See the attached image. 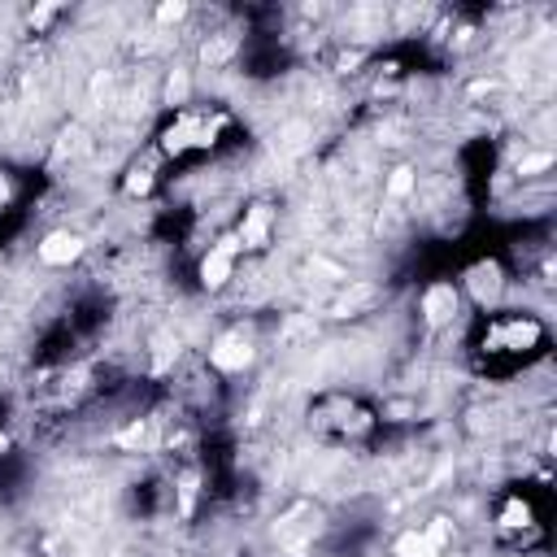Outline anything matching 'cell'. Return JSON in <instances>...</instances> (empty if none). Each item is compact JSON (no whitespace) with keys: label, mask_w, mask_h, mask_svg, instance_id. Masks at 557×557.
I'll return each instance as SVG.
<instances>
[{"label":"cell","mask_w":557,"mask_h":557,"mask_svg":"<svg viewBox=\"0 0 557 557\" xmlns=\"http://www.w3.org/2000/svg\"><path fill=\"white\" fill-rule=\"evenodd\" d=\"M418 309H422V322H426V326H448V322L457 318V309H461V287L448 283V278H440V283H431V287L422 292Z\"/></svg>","instance_id":"cell-9"},{"label":"cell","mask_w":557,"mask_h":557,"mask_svg":"<svg viewBox=\"0 0 557 557\" xmlns=\"http://www.w3.org/2000/svg\"><path fill=\"white\" fill-rule=\"evenodd\" d=\"M496 527H500L505 535H527V531H540V518H535V509H531L522 496H509V500L500 505V513H496Z\"/></svg>","instance_id":"cell-10"},{"label":"cell","mask_w":557,"mask_h":557,"mask_svg":"<svg viewBox=\"0 0 557 557\" xmlns=\"http://www.w3.org/2000/svg\"><path fill=\"white\" fill-rule=\"evenodd\" d=\"M383 191H387V200H392V205H396V200H409V196L418 191V170H413V165H396V170L387 174Z\"/></svg>","instance_id":"cell-12"},{"label":"cell","mask_w":557,"mask_h":557,"mask_svg":"<svg viewBox=\"0 0 557 557\" xmlns=\"http://www.w3.org/2000/svg\"><path fill=\"white\" fill-rule=\"evenodd\" d=\"M257 357V339L244 331V326H226L218 331V339L209 344V366L218 374H244Z\"/></svg>","instance_id":"cell-4"},{"label":"cell","mask_w":557,"mask_h":557,"mask_svg":"<svg viewBox=\"0 0 557 557\" xmlns=\"http://www.w3.org/2000/svg\"><path fill=\"white\" fill-rule=\"evenodd\" d=\"M157 187V170H152V161H135L131 170H126V178H122V191L135 200V196H148Z\"/></svg>","instance_id":"cell-11"},{"label":"cell","mask_w":557,"mask_h":557,"mask_svg":"<svg viewBox=\"0 0 557 557\" xmlns=\"http://www.w3.org/2000/svg\"><path fill=\"white\" fill-rule=\"evenodd\" d=\"M178 17H187V4H161L157 9V22H178Z\"/></svg>","instance_id":"cell-14"},{"label":"cell","mask_w":557,"mask_h":557,"mask_svg":"<svg viewBox=\"0 0 557 557\" xmlns=\"http://www.w3.org/2000/svg\"><path fill=\"white\" fill-rule=\"evenodd\" d=\"M239 239L235 235H222L218 244H209L205 252H200V265H196V278H200V287L205 292H222L231 278H235V265H239Z\"/></svg>","instance_id":"cell-5"},{"label":"cell","mask_w":557,"mask_h":557,"mask_svg":"<svg viewBox=\"0 0 557 557\" xmlns=\"http://www.w3.org/2000/svg\"><path fill=\"white\" fill-rule=\"evenodd\" d=\"M222 122H226V117H222L218 109H178V113L165 122L157 148H161L165 157H187V152H196V148H213Z\"/></svg>","instance_id":"cell-1"},{"label":"cell","mask_w":557,"mask_h":557,"mask_svg":"<svg viewBox=\"0 0 557 557\" xmlns=\"http://www.w3.org/2000/svg\"><path fill=\"white\" fill-rule=\"evenodd\" d=\"M544 344V326L531 318V313H505V318H492L487 331H483V348L487 352H505V357H522L531 348Z\"/></svg>","instance_id":"cell-2"},{"label":"cell","mask_w":557,"mask_h":557,"mask_svg":"<svg viewBox=\"0 0 557 557\" xmlns=\"http://www.w3.org/2000/svg\"><path fill=\"white\" fill-rule=\"evenodd\" d=\"M461 292L479 305V309H496L500 305V296H505V270H500V261H474L470 270H466V278H461Z\"/></svg>","instance_id":"cell-6"},{"label":"cell","mask_w":557,"mask_h":557,"mask_svg":"<svg viewBox=\"0 0 557 557\" xmlns=\"http://www.w3.org/2000/svg\"><path fill=\"white\" fill-rule=\"evenodd\" d=\"M13 196H17V183H13V174H9V170H0V209H4Z\"/></svg>","instance_id":"cell-13"},{"label":"cell","mask_w":557,"mask_h":557,"mask_svg":"<svg viewBox=\"0 0 557 557\" xmlns=\"http://www.w3.org/2000/svg\"><path fill=\"white\" fill-rule=\"evenodd\" d=\"M453 544V522L448 518H431L422 527H405L392 540V557H440Z\"/></svg>","instance_id":"cell-3"},{"label":"cell","mask_w":557,"mask_h":557,"mask_svg":"<svg viewBox=\"0 0 557 557\" xmlns=\"http://www.w3.org/2000/svg\"><path fill=\"white\" fill-rule=\"evenodd\" d=\"M235 239H239L244 252H265L270 239H274V205H265V200L248 205L239 226H235Z\"/></svg>","instance_id":"cell-7"},{"label":"cell","mask_w":557,"mask_h":557,"mask_svg":"<svg viewBox=\"0 0 557 557\" xmlns=\"http://www.w3.org/2000/svg\"><path fill=\"white\" fill-rule=\"evenodd\" d=\"M83 252H87V244H83V235L70 231V226L48 231V235L35 244V257H39V265H48V270H65V265H74Z\"/></svg>","instance_id":"cell-8"}]
</instances>
